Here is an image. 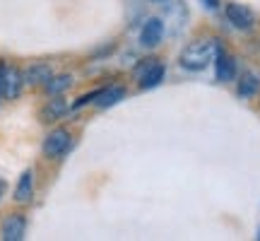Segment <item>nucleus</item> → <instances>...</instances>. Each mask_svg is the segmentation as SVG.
Masks as SVG:
<instances>
[{
    "mask_svg": "<svg viewBox=\"0 0 260 241\" xmlns=\"http://www.w3.org/2000/svg\"><path fill=\"white\" fill-rule=\"evenodd\" d=\"M222 44L217 41L214 37H200V39H193L178 56V63L183 70H190V73H200L205 70L207 65L214 63V58L219 53Z\"/></svg>",
    "mask_w": 260,
    "mask_h": 241,
    "instance_id": "nucleus-1",
    "label": "nucleus"
},
{
    "mask_svg": "<svg viewBox=\"0 0 260 241\" xmlns=\"http://www.w3.org/2000/svg\"><path fill=\"white\" fill-rule=\"evenodd\" d=\"M224 17L239 32H251L255 27V12L248 5H241V3H229L224 8Z\"/></svg>",
    "mask_w": 260,
    "mask_h": 241,
    "instance_id": "nucleus-2",
    "label": "nucleus"
},
{
    "mask_svg": "<svg viewBox=\"0 0 260 241\" xmlns=\"http://www.w3.org/2000/svg\"><path fill=\"white\" fill-rule=\"evenodd\" d=\"M70 142H73L70 133L65 128H56L46 135L41 149H44V155H46L48 159H60V157H65V152L70 149Z\"/></svg>",
    "mask_w": 260,
    "mask_h": 241,
    "instance_id": "nucleus-3",
    "label": "nucleus"
},
{
    "mask_svg": "<svg viewBox=\"0 0 260 241\" xmlns=\"http://www.w3.org/2000/svg\"><path fill=\"white\" fill-rule=\"evenodd\" d=\"M164 39V22L159 17H149L140 29V44L145 48H157Z\"/></svg>",
    "mask_w": 260,
    "mask_h": 241,
    "instance_id": "nucleus-4",
    "label": "nucleus"
},
{
    "mask_svg": "<svg viewBox=\"0 0 260 241\" xmlns=\"http://www.w3.org/2000/svg\"><path fill=\"white\" fill-rule=\"evenodd\" d=\"M24 232H27V220L24 215H8L5 222L0 227V239L3 241H22L24 239Z\"/></svg>",
    "mask_w": 260,
    "mask_h": 241,
    "instance_id": "nucleus-5",
    "label": "nucleus"
},
{
    "mask_svg": "<svg viewBox=\"0 0 260 241\" xmlns=\"http://www.w3.org/2000/svg\"><path fill=\"white\" fill-rule=\"evenodd\" d=\"M214 77L219 82H234L236 77V58L226 53L224 48H219V53L214 58Z\"/></svg>",
    "mask_w": 260,
    "mask_h": 241,
    "instance_id": "nucleus-6",
    "label": "nucleus"
},
{
    "mask_svg": "<svg viewBox=\"0 0 260 241\" xmlns=\"http://www.w3.org/2000/svg\"><path fill=\"white\" fill-rule=\"evenodd\" d=\"M68 102H65L63 97L58 94V97H51V102H46L44 106H41V111H39V120L41 123H56V120H60L68 113Z\"/></svg>",
    "mask_w": 260,
    "mask_h": 241,
    "instance_id": "nucleus-7",
    "label": "nucleus"
},
{
    "mask_svg": "<svg viewBox=\"0 0 260 241\" xmlns=\"http://www.w3.org/2000/svg\"><path fill=\"white\" fill-rule=\"evenodd\" d=\"M22 87H24V75L22 70L8 65L5 68V80H3V97L5 99H17L22 94Z\"/></svg>",
    "mask_w": 260,
    "mask_h": 241,
    "instance_id": "nucleus-8",
    "label": "nucleus"
},
{
    "mask_svg": "<svg viewBox=\"0 0 260 241\" xmlns=\"http://www.w3.org/2000/svg\"><path fill=\"white\" fill-rule=\"evenodd\" d=\"M22 75H24V84L39 87V84H46L48 80H51L53 68H51L48 63H34V65H29V68Z\"/></svg>",
    "mask_w": 260,
    "mask_h": 241,
    "instance_id": "nucleus-9",
    "label": "nucleus"
},
{
    "mask_svg": "<svg viewBox=\"0 0 260 241\" xmlns=\"http://www.w3.org/2000/svg\"><path fill=\"white\" fill-rule=\"evenodd\" d=\"M236 92H239V97H243V99L255 97V94L260 92V75H255L253 70H246V73L239 77V82H236Z\"/></svg>",
    "mask_w": 260,
    "mask_h": 241,
    "instance_id": "nucleus-10",
    "label": "nucleus"
},
{
    "mask_svg": "<svg viewBox=\"0 0 260 241\" xmlns=\"http://www.w3.org/2000/svg\"><path fill=\"white\" fill-rule=\"evenodd\" d=\"M31 198H34V174H31V169H27V171H22V176L15 186V200L27 205Z\"/></svg>",
    "mask_w": 260,
    "mask_h": 241,
    "instance_id": "nucleus-11",
    "label": "nucleus"
},
{
    "mask_svg": "<svg viewBox=\"0 0 260 241\" xmlns=\"http://www.w3.org/2000/svg\"><path fill=\"white\" fill-rule=\"evenodd\" d=\"M70 87H73V75L70 73H53L51 80L44 84V89H46L48 97H58V94L68 92Z\"/></svg>",
    "mask_w": 260,
    "mask_h": 241,
    "instance_id": "nucleus-12",
    "label": "nucleus"
},
{
    "mask_svg": "<svg viewBox=\"0 0 260 241\" xmlns=\"http://www.w3.org/2000/svg\"><path fill=\"white\" fill-rule=\"evenodd\" d=\"M164 75H167V68H164V63H159V61H157V63L152 65L147 73L138 80L140 89H154V87H159V84H161V80H164Z\"/></svg>",
    "mask_w": 260,
    "mask_h": 241,
    "instance_id": "nucleus-13",
    "label": "nucleus"
},
{
    "mask_svg": "<svg viewBox=\"0 0 260 241\" xmlns=\"http://www.w3.org/2000/svg\"><path fill=\"white\" fill-rule=\"evenodd\" d=\"M123 97H125V89L123 87H118V84H113V87H104L102 94L96 97V106L99 109H109V106H113V104L123 102Z\"/></svg>",
    "mask_w": 260,
    "mask_h": 241,
    "instance_id": "nucleus-14",
    "label": "nucleus"
},
{
    "mask_svg": "<svg viewBox=\"0 0 260 241\" xmlns=\"http://www.w3.org/2000/svg\"><path fill=\"white\" fill-rule=\"evenodd\" d=\"M102 94V89H94V92H87V94H82L77 102L73 104V109H82V106H87V104H92V102H96V97Z\"/></svg>",
    "mask_w": 260,
    "mask_h": 241,
    "instance_id": "nucleus-15",
    "label": "nucleus"
},
{
    "mask_svg": "<svg viewBox=\"0 0 260 241\" xmlns=\"http://www.w3.org/2000/svg\"><path fill=\"white\" fill-rule=\"evenodd\" d=\"M140 63H142V65H138V68H135V80H140L142 75L147 73L149 68H152V65L157 63V58H145V61H140Z\"/></svg>",
    "mask_w": 260,
    "mask_h": 241,
    "instance_id": "nucleus-16",
    "label": "nucleus"
},
{
    "mask_svg": "<svg viewBox=\"0 0 260 241\" xmlns=\"http://www.w3.org/2000/svg\"><path fill=\"white\" fill-rule=\"evenodd\" d=\"M5 68H8V63H5V61H0V99H3V80H5Z\"/></svg>",
    "mask_w": 260,
    "mask_h": 241,
    "instance_id": "nucleus-17",
    "label": "nucleus"
},
{
    "mask_svg": "<svg viewBox=\"0 0 260 241\" xmlns=\"http://www.w3.org/2000/svg\"><path fill=\"white\" fill-rule=\"evenodd\" d=\"M203 5L207 10H217V8H219V0H203Z\"/></svg>",
    "mask_w": 260,
    "mask_h": 241,
    "instance_id": "nucleus-18",
    "label": "nucleus"
},
{
    "mask_svg": "<svg viewBox=\"0 0 260 241\" xmlns=\"http://www.w3.org/2000/svg\"><path fill=\"white\" fill-rule=\"evenodd\" d=\"M3 191H5V184H3V181H0V193H3Z\"/></svg>",
    "mask_w": 260,
    "mask_h": 241,
    "instance_id": "nucleus-19",
    "label": "nucleus"
},
{
    "mask_svg": "<svg viewBox=\"0 0 260 241\" xmlns=\"http://www.w3.org/2000/svg\"><path fill=\"white\" fill-rule=\"evenodd\" d=\"M149 3H161V0H149Z\"/></svg>",
    "mask_w": 260,
    "mask_h": 241,
    "instance_id": "nucleus-20",
    "label": "nucleus"
},
{
    "mask_svg": "<svg viewBox=\"0 0 260 241\" xmlns=\"http://www.w3.org/2000/svg\"><path fill=\"white\" fill-rule=\"evenodd\" d=\"M258 239H260V229H258Z\"/></svg>",
    "mask_w": 260,
    "mask_h": 241,
    "instance_id": "nucleus-21",
    "label": "nucleus"
}]
</instances>
